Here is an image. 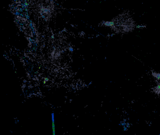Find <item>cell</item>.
Returning <instances> with one entry per match:
<instances>
[{
	"label": "cell",
	"mask_w": 160,
	"mask_h": 135,
	"mask_svg": "<svg viewBox=\"0 0 160 135\" xmlns=\"http://www.w3.org/2000/svg\"><path fill=\"white\" fill-rule=\"evenodd\" d=\"M60 53H58V52H57V53H55V55L54 56V59H57L58 57H59V56H60Z\"/></svg>",
	"instance_id": "obj_4"
},
{
	"label": "cell",
	"mask_w": 160,
	"mask_h": 135,
	"mask_svg": "<svg viewBox=\"0 0 160 135\" xmlns=\"http://www.w3.org/2000/svg\"><path fill=\"white\" fill-rule=\"evenodd\" d=\"M52 38L53 39H54V35L52 36Z\"/></svg>",
	"instance_id": "obj_9"
},
{
	"label": "cell",
	"mask_w": 160,
	"mask_h": 135,
	"mask_svg": "<svg viewBox=\"0 0 160 135\" xmlns=\"http://www.w3.org/2000/svg\"><path fill=\"white\" fill-rule=\"evenodd\" d=\"M15 15L17 16H20V12L18 11H16V12H15Z\"/></svg>",
	"instance_id": "obj_6"
},
{
	"label": "cell",
	"mask_w": 160,
	"mask_h": 135,
	"mask_svg": "<svg viewBox=\"0 0 160 135\" xmlns=\"http://www.w3.org/2000/svg\"><path fill=\"white\" fill-rule=\"evenodd\" d=\"M153 76L155 78L157 79V80H159L160 81V73H153Z\"/></svg>",
	"instance_id": "obj_3"
},
{
	"label": "cell",
	"mask_w": 160,
	"mask_h": 135,
	"mask_svg": "<svg viewBox=\"0 0 160 135\" xmlns=\"http://www.w3.org/2000/svg\"><path fill=\"white\" fill-rule=\"evenodd\" d=\"M52 117V126L53 130V135H55V125L54 113L52 112L51 114Z\"/></svg>",
	"instance_id": "obj_1"
},
{
	"label": "cell",
	"mask_w": 160,
	"mask_h": 135,
	"mask_svg": "<svg viewBox=\"0 0 160 135\" xmlns=\"http://www.w3.org/2000/svg\"><path fill=\"white\" fill-rule=\"evenodd\" d=\"M105 27H112L115 25V22L113 21H107L104 23Z\"/></svg>",
	"instance_id": "obj_2"
},
{
	"label": "cell",
	"mask_w": 160,
	"mask_h": 135,
	"mask_svg": "<svg viewBox=\"0 0 160 135\" xmlns=\"http://www.w3.org/2000/svg\"><path fill=\"white\" fill-rule=\"evenodd\" d=\"M49 80V79L48 78H45V81L47 82Z\"/></svg>",
	"instance_id": "obj_8"
},
{
	"label": "cell",
	"mask_w": 160,
	"mask_h": 135,
	"mask_svg": "<svg viewBox=\"0 0 160 135\" xmlns=\"http://www.w3.org/2000/svg\"><path fill=\"white\" fill-rule=\"evenodd\" d=\"M155 88H156V91H158L159 93H160V84H159V85H158L157 86H156Z\"/></svg>",
	"instance_id": "obj_5"
},
{
	"label": "cell",
	"mask_w": 160,
	"mask_h": 135,
	"mask_svg": "<svg viewBox=\"0 0 160 135\" xmlns=\"http://www.w3.org/2000/svg\"><path fill=\"white\" fill-rule=\"evenodd\" d=\"M69 50L70 51V52H73L74 51V49L73 48V47H69Z\"/></svg>",
	"instance_id": "obj_7"
}]
</instances>
